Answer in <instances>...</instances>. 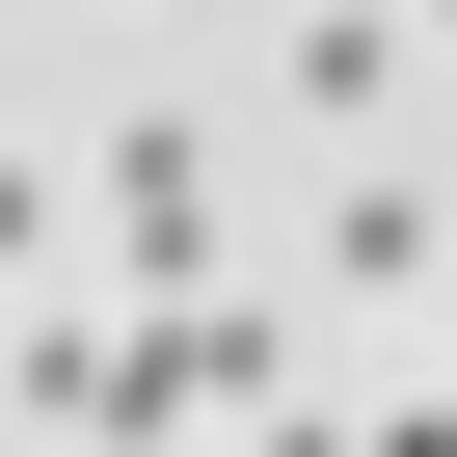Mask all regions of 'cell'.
<instances>
[{"mask_svg":"<svg viewBox=\"0 0 457 457\" xmlns=\"http://www.w3.org/2000/svg\"><path fill=\"white\" fill-rule=\"evenodd\" d=\"M54 243H81V188H54V162H0V270H54Z\"/></svg>","mask_w":457,"mask_h":457,"instance_id":"5b68a950","label":"cell"},{"mask_svg":"<svg viewBox=\"0 0 457 457\" xmlns=\"http://www.w3.org/2000/svg\"><path fill=\"white\" fill-rule=\"evenodd\" d=\"M430 377H457V270H430Z\"/></svg>","mask_w":457,"mask_h":457,"instance_id":"52a82bcc","label":"cell"},{"mask_svg":"<svg viewBox=\"0 0 457 457\" xmlns=\"http://www.w3.org/2000/svg\"><path fill=\"white\" fill-rule=\"evenodd\" d=\"M350 457H457V377H430V403H377V430H350Z\"/></svg>","mask_w":457,"mask_h":457,"instance_id":"8992f818","label":"cell"},{"mask_svg":"<svg viewBox=\"0 0 457 457\" xmlns=\"http://www.w3.org/2000/svg\"><path fill=\"white\" fill-rule=\"evenodd\" d=\"M296 108H350V135L403 108V0H296Z\"/></svg>","mask_w":457,"mask_h":457,"instance_id":"3957f363","label":"cell"},{"mask_svg":"<svg viewBox=\"0 0 457 457\" xmlns=\"http://www.w3.org/2000/svg\"><path fill=\"white\" fill-rule=\"evenodd\" d=\"M270 403H296L270 296H162V323H108V377H81V430H270Z\"/></svg>","mask_w":457,"mask_h":457,"instance_id":"6da1fadb","label":"cell"},{"mask_svg":"<svg viewBox=\"0 0 457 457\" xmlns=\"http://www.w3.org/2000/svg\"><path fill=\"white\" fill-rule=\"evenodd\" d=\"M81 243L162 270V296H215V135H188V108H135V135L81 162Z\"/></svg>","mask_w":457,"mask_h":457,"instance_id":"7a4b0ae2","label":"cell"},{"mask_svg":"<svg viewBox=\"0 0 457 457\" xmlns=\"http://www.w3.org/2000/svg\"><path fill=\"white\" fill-rule=\"evenodd\" d=\"M323 270H350V296H430L457 243H430V188H350V215H323Z\"/></svg>","mask_w":457,"mask_h":457,"instance_id":"277c9868","label":"cell"}]
</instances>
